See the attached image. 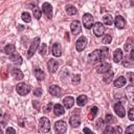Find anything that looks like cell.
Masks as SVG:
<instances>
[{"label":"cell","mask_w":134,"mask_h":134,"mask_svg":"<svg viewBox=\"0 0 134 134\" xmlns=\"http://www.w3.org/2000/svg\"><path fill=\"white\" fill-rule=\"evenodd\" d=\"M39 131L42 133H47L50 131V121L47 117H42L39 121Z\"/></svg>","instance_id":"cell-1"},{"label":"cell","mask_w":134,"mask_h":134,"mask_svg":"<svg viewBox=\"0 0 134 134\" xmlns=\"http://www.w3.org/2000/svg\"><path fill=\"white\" fill-rule=\"evenodd\" d=\"M93 16L91 15V14H89V13H86V14H84V16H83V24H84V27L85 28H87V29H89V28H91L94 24H93Z\"/></svg>","instance_id":"cell-2"},{"label":"cell","mask_w":134,"mask_h":134,"mask_svg":"<svg viewBox=\"0 0 134 134\" xmlns=\"http://www.w3.org/2000/svg\"><path fill=\"white\" fill-rule=\"evenodd\" d=\"M16 90H17L18 94L23 96V95H26L30 91V86L28 84H25V83H19L16 87Z\"/></svg>","instance_id":"cell-3"},{"label":"cell","mask_w":134,"mask_h":134,"mask_svg":"<svg viewBox=\"0 0 134 134\" xmlns=\"http://www.w3.org/2000/svg\"><path fill=\"white\" fill-rule=\"evenodd\" d=\"M39 45H40V38L38 37V38H36V39L31 42V44H30V46H29V48H28V51H27V57H28V58H31V57L34 55V53H35L36 50L38 49Z\"/></svg>","instance_id":"cell-4"},{"label":"cell","mask_w":134,"mask_h":134,"mask_svg":"<svg viewBox=\"0 0 134 134\" xmlns=\"http://www.w3.org/2000/svg\"><path fill=\"white\" fill-rule=\"evenodd\" d=\"M89 62L91 63H98L99 61H102V55H100V49H96L94 51H92L91 53H89Z\"/></svg>","instance_id":"cell-5"},{"label":"cell","mask_w":134,"mask_h":134,"mask_svg":"<svg viewBox=\"0 0 134 134\" xmlns=\"http://www.w3.org/2000/svg\"><path fill=\"white\" fill-rule=\"evenodd\" d=\"M86 45H87V39H86V37L82 36V37H80V38L76 40L75 47H76V50H77V51H80V52L83 51V50L85 49Z\"/></svg>","instance_id":"cell-6"},{"label":"cell","mask_w":134,"mask_h":134,"mask_svg":"<svg viewBox=\"0 0 134 134\" xmlns=\"http://www.w3.org/2000/svg\"><path fill=\"white\" fill-rule=\"evenodd\" d=\"M104 32H105V26L100 22H96L93 25V34L96 37H100L104 35Z\"/></svg>","instance_id":"cell-7"},{"label":"cell","mask_w":134,"mask_h":134,"mask_svg":"<svg viewBox=\"0 0 134 134\" xmlns=\"http://www.w3.org/2000/svg\"><path fill=\"white\" fill-rule=\"evenodd\" d=\"M54 130L57 133H65L67 130V125L63 120H59L54 124Z\"/></svg>","instance_id":"cell-8"},{"label":"cell","mask_w":134,"mask_h":134,"mask_svg":"<svg viewBox=\"0 0 134 134\" xmlns=\"http://www.w3.org/2000/svg\"><path fill=\"white\" fill-rule=\"evenodd\" d=\"M70 29H71L72 35H74V36L79 35V34L81 32V30H82V25H81L80 21H77V20L73 21V22L71 23V25H70Z\"/></svg>","instance_id":"cell-9"},{"label":"cell","mask_w":134,"mask_h":134,"mask_svg":"<svg viewBox=\"0 0 134 134\" xmlns=\"http://www.w3.org/2000/svg\"><path fill=\"white\" fill-rule=\"evenodd\" d=\"M58 67H59V63H58L57 60L50 59V60L47 62V68H48V71H49L50 73L55 72L57 69H58Z\"/></svg>","instance_id":"cell-10"},{"label":"cell","mask_w":134,"mask_h":134,"mask_svg":"<svg viewBox=\"0 0 134 134\" xmlns=\"http://www.w3.org/2000/svg\"><path fill=\"white\" fill-rule=\"evenodd\" d=\"M42 12L46 15L47 18H51L52 17V7L51 5L48 3V2H44L43 5H42Z\"/></svg>","instance_id":"cell-11"},{"label":"cell","mask_w":134,"mask_h":134,"mask_svg":"<svg viewBox=\"0 0 134 134\" xmlns=\"http://www.w3.org/2000/svg\"><path fill=\"white\" fill-rule=\"evenodd\" d=\"M110 69H111V65L109 63H106V62H103L96 66V71L98 73H105V72L109 71Z\"/></svg>","instance_id":"cell-12"},{"label":"cell","mask_w":134,"mask_h":134,"mask_svg":"<svg viewBox=\"0 0 134 134\" xmlns=\"http://www.w3.org/2000/svg\"><path fill=\"white\" fill-rule=\"evenodd\" d=\"M114 111H115V113L117 114V116H119V117H124L125 116V108H124V106L118 102V103H116V104H114Z\"/></svg>","instance_id":"cell-13"},{"label":"cell","mask_w":134,"mask_h":134,"mask_svg":"<svg viewBox=\"0 0 134 134\" xmlns=\"http://www.w3.org/2000/svg\"><path fill=\"white\" fill-rule=\"evenodd\" d=\"M114 24H115V26H116L118 29H121V28H124V27L126 26V21H125L124 17H121V16H116V17H115V20H114Z\"/></svg>","instance_id":"cell-14"},{"label":"cell","mask_w":134,"mask_h":134,"mask_svg":"<svg viewBox=\"0 0 134 134\" xmlns=\"http://www.w3.org/2000/svg\"><path fill=\"white\" fill-rule=\"evenodd\" d=\"M49 93H50L51 95H53V96H61V94H62V89H61L59 86H57V85H51V86L49 87Z\"/></svg>","instance_id":"cell-15"},{"label":"cell","mask_w":134,"mask_h":134,"mask_svg":"<svg viewBox=\"0 0 134 134\" xmlns=\"http://www.w3.org/2000/svg\"><path fill=\"white\" fill-rule=\"evenodd\" d=\"M69 124H70L71 127H73V128H77V127L81 125V118H80V116L73 114V115L70 117V119H69Z\"/></svg>","instance_id":"cell-16"},{"label":"cell","mask_w":134,"mask_h":134,"mask_svg":"<svg viewBox=\"0 0 134 134\" xmlns=\"http://www.w3.org/2000/svg\"><path fill=\"white\" fill-rule=\"evenodd\" d=\"M9 60H10L13 63H15L16 65H21V64H22V58H21V55H20L19 53H17V52H14L13 54H10V55H9Z\"/></svg>","instance_id":"cell-17"},{"label":"cell","mask_w":134,"mask_h":134,"mask_svg":"<svg viewBox=\"0 0 134 134\" xmlns=\"http://www.w3.org/2000/svg\"><path fill=\"white\" fill-rule=\"evenodd\" d=\"M34 74H35V76L37 77L38 81H43L44 77H45V74H44L43 70L40 69L39 67H35L34 68Z\"/></svg>","instance_id":"cell-18"},{"label":"cell","mask_w":134,"mask_h":134,"mask_svg":"<svg viewBox=\"0 0 134 134\" xmlns=\"http://www.w3.org/2000/svg\"><path fill=\"white\" fill-rule=\"evenodd\" d=\"M121 59H122V51H121V49H119V48L115 49L114 52H113V61L115 63H119L121 61Z\"/></svg>","instance_id":"cell-19"},{"label":"cell","mask_w":134,"mask_h":134,"mask_svg":"<svg viewBox=\"0 0 134 134\" xmlns=\"http://www.w3.org/2000/svg\"><path fill=\"white\" fill-rule=\"evenodd\" d=\"M73 104H74V98H73L72 96H66V97L63 99V105H64V107L67 108V109L71 108V107L73 106Z\"/></svg>","instance_id":"cell-20"},{"label":"cell","mask_w":134,"mask_h":134,"mask_svg":"<svg viewBox=\"0 0 134 134\" xmlns=\"http://www.w3.org/2000/svg\"><path fill=\"white\" fill-rule=\"evenodd\" d=\"M53 112L57 116H60V115H63L65 113V109L61 104H55L53 106Z\"/></svg>","instance_id":"cell-21"},{"label":"cell","mask_w":134,"mask_h":134,"mask_svg":"<svg viewBox=\"0 0 134 134\" xmlns=\"http://www.w3.org/2000/svg\"><path fill=\"white\" fill-rule=\"evenodd\" d=\"M12 75H14V77L17 80V81H20V80H22L23 79V72L19 69V68H14L13 70H12Z\"/></svg>","instance_id":"cell-22"},{"label":"cell","mask_w":134,"mask_h":134,"mask_svg":"<svg viewBox=\"0 0 134 134\" xmlns=\"http://www.w3.org/2000/svg\"><path fill=\"white\" fill-rule=\"evenodd\" d=\"M52 54L54 57H61L62 54V49H61V46L59 43H54L53 46H52Z\"/></svg>","instance_id":"cell-23"},{"label":"cell","mask_w":134,"mask_h":134,"mask_svg":"<svg viewBox=\"0 0 134 134\" xmlns=\"http://www.w3.org/2000/svg\"><path fill=\"white\" fill-rule=\"evenodd\" d=\"M126 85V77L125 76H119L114 81V86L117 88H121Z\"/></svg>","instance_id":"cell-24"},{"label":"cell","mask_w":134,"mask_h":134,"mask_svg":"<svg viewBox=\"0 0 134 134\" xmlns=\"http://www.w3.org/2000/svg\"><path fill=\"white\" fill-rule=\"evenodd\" d=\"M112 79H113V72H112L111 70L105 72L104 75H103V81H104L106 84H109V83L112 81Z\"/></svg>","instance_id":"cell-25"},{"label":"cell","mask_w":134,"mask_h":134,"mask_svg":"<svg viewBox=\"0 0 134 134\" xmlns=\"http://www.w3.org/2000/svg\"><path fill=\"white\" fill-rule=\"evenodd\" d=\"M65 10H66L67 15H69V16L75 15V14L77 13V10H76L75 6H73V5H71V4H68V5H66V7H65Z\"/></svg>","instance_id":"cell-26"},{"label":"cell","mask_w":134,"mask_h":134,"mask_svg":"<svg viewBox=\"0 0 134 134\" xmlns=\"http://www.w3.org/2000/svg\"><path fill=\"white\" fill-rule=\"evenodd\" d=\"M126 93L127 95L129 96L130 100L132 104H134V86H131V87H128L127 90H126Z\"/></svg>","instance_id":"cell-27"},{"label":"cell","mask_w":134,"mask_h":134,"mask_svg":"<svg viewBox=\"0 0 134 134\" xmlns=\"http://www.w3.org/2000/svg\"><path fill=\"white\" fill-rule=\"evenodd\" d=\"M87 100H88L87 96L84 95V94H82V95H80V96L76 98V104H77L79 106H84V105H86Z\"/></svg>","instance_id":"cell-28"},{"label":"cell","mask_w":134,"mask_h":134,"mask_svg":"<svg viewBox=\"0 0 134 134\" xmlns=\"http://www.w3.org/2000/svg\"><path fill=\"white\" fill-rule=\"evenodd\" d=\"M15 50H16V48H15V45H13V44H8V45H6L5 48H4V52H5L6 54H8V55L13 54V53L15 52Z\"/></svg>","instance_id":"cell-29"},{"label":"cell","mask_w":134,"mask_h":134,"mask_svg":"<svg viewBox=\"0 0 134 134\" xmlns=\"http://www.w3.org/2000/svg\"><path fill=\"white\" fill-rule=\"evenodd\" d=\"M103 21H104V23H105L106 25H112L113 22H114L111 15H105V16L103 17Z\"/></svg>","instance_id":"cell-30"},{"label":"cell","mask_w":134,"mask_h":134,"mask_svg":"<svg viewBox=\"0 0 134 134\" xmlns=\"http://www.w3.org/2000/svg\"><path fill=\"white\" fill-rule=\"evenodd\" d=\"M100 55H102V61H105L109 57V49L107 47L100 48Z\"/></svg>","instance_id":"cell-31"},{"label":"cell","mask_w":134,"mask_h":134,"mask_svg":"<svg viewBox=\"0 0 134 134\" xmlns=\"http://www.w3.org/2000/svg\"><path fill=\"white\" fill-rule=\"evenodd\" d=\"M22 20H23L24 22H26V23L30 22V21H31V17H30L29 13H27V12L22 13Z\"/></svg>","instance_id":"cell-32"},{"label":"cell","mask_w":134,"mask_h":134,"mask_svg":"<svg viewBox=\"0 0 134 134\" xmlns=\"http://www.w3.org/2000/svg\"><path fill=\"white\" fill-rule=\"evenodd\" d=\"M32 10H34V17L39 20V19L41 18V15H42L41 9H40L39 7H35V8H32Z\"/></svg>","instance_id":"cell-33"},{"label":"cell","mask_w":134,"mask_h":134,"mask_svg":"<svg viewBox=\"0 0 134 134\" xmlns=\"http://www.w3.org/2000/svg\"><path fill=\"white\" fill-rule=\"evenodd\" d=\"M111 41H112V37L110 36V35H105L104 37H103V40H102V42L104 43V44H110L111 43Z\"/></svg>","instance_id":"cell-34"},{"label":"cell","mask_w":134,"mask_h":134,"mask_svg":"<svg viewBox=\"0 0 134 134\" xmlns=\"http://www.w3.org/2000/svg\"><path fill=\"white\" fill-rule=\"evenodd\" d=\"M39 52H40V54H41V55H45V54L47 53V46H46V44H44V43H42V44H41Z\"/></svg>","instance_id":"cell-35"},{"label":"cell","mask_w":134,"mask_h":134,"mask_svg":"<svg viewBox=\"0 0 134 134\" xmlns=\"http://www.w3.org/2000/svg\"><path fill=\"white\" fill-rule=\"evenodd\" d=\"M105 121H106L108 125H110V124H112V122L115 121V118H114L111 114H107V115L105 116Z\"/></svg>","instance_id":"cell-36"},{"label":"cell","mask_w":134,"mask_h":134,"mask_svg":"<svg viewBox=\"0 0 134 134\" xmlns=\"http://www.w3.org/2000/svg\"><path fill=\"white\" fill-rule=\"evenodd\" d=\"M91 109V114L89 115V119H93L94 118V116L97 114V111H98V109H97V107H92V108H90Z\"/></svg>","instance_id":"cell-37"},{"label":"cell","mask_w":134,"mask_h":134,"mask_svg":"<svg viewBox=\"0 0 134 134\" xmlns=\"http://www.w3.org/2000/svg\"><path fill=\"white\" fill-rule=\"evenodd\" d=\"M105 134H114L115 133V129H113L112 126H107V128L104 130Z\"/></svg>","instance_id":"cell-38"},{"label":"cell","mask_w":134,"mask_h":134,"mask_svg":"<svg viewBox=\"0 0 134 134\" xmlns=\"http://www.w3.org/2000/svg\"><path fill=\"white\" fill-rule=\"evenodd\" d=\"M127 77H128V80L130 81L131 84H134V72H128Z\"/></svg>","instance_id":"cell-39"},{"label":"cell","mask_w":134,"mask_h":134,"mask_svg":"<svg viewBox=\"0 0 134 134\" xmlns=\"http://www.w3.org/2000/svg\"><path fill=\"white\" fill-rule=\"evenodd\" d=\"M80 81H81V77H80V75H79V74L73 75V77H72V83H73L74 85H77V84L80 83Z\"/></svg>","instance_id":"cell-40"},{"label":"cell","mask_w":134,"mask_h":134,"mask_svg":"<svg viewBox=\"0 0 134 134\" xmlns=\"http://www.w3.org/2000/svg\"><path fill=\"white\" fill-rule=\"evenodd\" d=\"M42 92H43V91H42V89H41V88H36V89L34 90V95L39 97V96H41V95H42Z\"/></svg>","instance_id":"cell-41"},{"label":"cell","mask_w":134,"mask_h":134,"mask_svg":"<svg viewBox=\"0 0 134 134\" xmlns=\"http://www.w3.org/2000/svg\"><path fill=\"white\" fill-rule=\"evenodd\" d=\"M128 116H129V119H130V120H133V121H134V108H132V109L129 110Z\"/></svg>","instance_id":"cell-42"},{"label":"cell","mask_w":134,"mask_h":134,"mask_svg":"<svg viewBox=\"0 0 134 134\" xmlns=\"http://www.w3.org/2000/svg\"><path fill=\"white\" fill-rule=\"evenodd\" d=\"M51 108H52V104H51V103H48V104L44 107V110H43V111H44L45 113H48V112L51 110Z\"/></svg>","instance_id":"cell-43"},{"label":"cell","mask_w":134,"mask_h":134,"mask_svg":"<svg viewBox=\"0 0 134 134\" xmlns=\"http://www.w3.org/2000/svg\"><path fill=\"white\" fill-rule=\"evenodd\" d=\"M103 125H104V120L103 119H98V121L96 124V129L97 130H100L103 128Z\"/></svg>","instance_id":"cell-44"},{"label":"cell","mask_w":134,"mask_h":134,"mask_svg":"<svg viewBox=\"0 0 134 134\" xmlns=\"http://www.w3.org/2000/svg\"><path fill=\"white\" fill-rule=\"evenodd\" d=\"M131 45H132V43L130 42V40L125 44V50L126 51H129V50H131Z\"/></svg>","instance_id":"cell-45"},{"label":"cell","mask_w":134,"mask_h":134,"mask_svg":"<svg viewBox=\"0 0 134 134\" xmlns=\"http://www.w3.org/2000/svg\"><path fill=\"white\" fill-rule=\"evenodd\" d=\"M126 132H127V133H134V125L129 126V127L126 129Z\"/></svg>","instance_id":"cell-46"},{"label":"cell","mask_w":134,"mask_h":134,"mask_svg":"<svg viewBox=\"0 0 134 134\" xmlns=\"http://www.w3.org/2000/svg\"><path fill=\"white\" fill-rule=\"evenodd\" d=\"M5 132H6V134H15L16 133V130L13 129V128H7Z\"/></svg>","instance_id":"cell-47"},{"label":"cell","mask_w":134,"mask_h":134,"mask_svg":"<svg viewBox=\"0 0 134 134\" xmlns=\"http://www.w3.org/2000/svg\"><path fill=\"white\" fill-rule=\"evenodd\" d=\"M130 58H131V60H133V61H134V49H131V53H130Z\"/></svg>","instance_id":"cell-48"},{"label":"cell","mask_w":134,"mask_h":134,"mask_svg":"<svg viewBox=\"0 0 134 134\" xmlns=\"http://www.w3.org/2000/svg\"><path fill=\"white\" fill-rule=\"evenodd\" d=\"M84 132H85V133H90V134H92V131H91L90 129H88V128H84Z\"/></svg>","instance_id":"cell-49"},{"label":"cell","mask_w":134,"mask_h":134,"mask_svg":"<svg viewBox=\"0 0 134 134\" xmlns=\"http://www.w3.org/2000/svg\"><path fill=\"white\" fill-rule=\"evenodd\" d=\"M116 132H118V133H121V132H122L121 128H120V127H117V128L115 129V133H116Z\"/></svg>","instance_id":"cell-50"},{"label":"cell","mask_w":134,"mask_h":134,"mask_svg":"<svg viewBox=\"0 0 134 134\" xmlns=\"http://www.w3.org/2000/svg\"><path fill=\"white\" fill-rule=\"evenodd\" d=\"M34 105L36 106V109H37V110H39V109H40V108H39V103H37V102H34Z\"/></svg>","instance_id":"cell-51"},{"label":"cell","mask_w":134,"mask_h":134,"mask_svg":"<svg viewBox=\"0 0 134 134\" xmlns=\"http://www.w3.org/2000/svg\"><path fill=\"white\" fill-rule=\"evenodd\" d=\"M65 38H66V39L69 41V35H68V32H66V35H65Z\"/></svg>","instance_id":"cell-52"}]
</instances>
